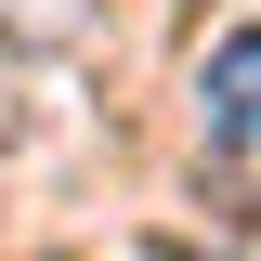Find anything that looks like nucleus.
I'll list each match as a JSON object with an SVG mask.
<instances>
[{
	"label": "nucleus",
	"instance_id": "obj_1",
	"mask_svg": "<svg viewBox=\"0 0 261 261\" xmlns=\"http://www.w3.org/2000/svg\"><path fill=\"white\" fill-rule=\"evenodd\" d=\"M196 105H209V144H261V27H235L196 65Z\"/></svg>",
	"mask_w": 261,
	"mask_h": 261
},
{
	"label": "nucleus",
	"instance_id": "obj_2",
	"mask_svg": "<svg viewBox=\"0 0 261 261\" xmlns=\"http://www.w3.org/2000/svg\"><path fill=\"white\" fill-rule=\"evenodd\" d=\"M157 261H235V248H157Z\"/></svg>",
	"mask_w": 261,
	"mask_h": 261
}]
</instances>
